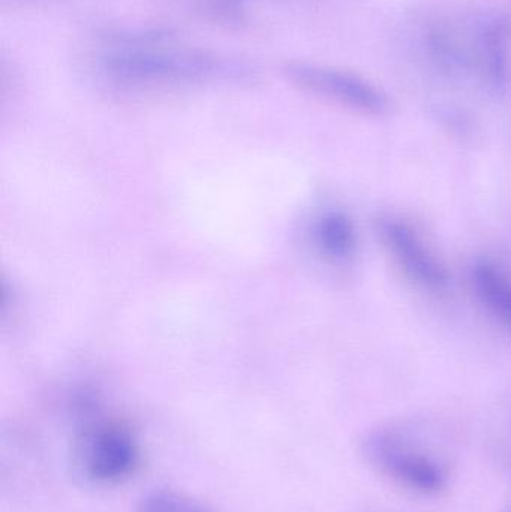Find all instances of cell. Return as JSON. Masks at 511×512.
Segmentation results:
<instances>
[{
    "instance_id": "1",
    "label": "cell",
    "mask_w": 511,
    "mask_h": 512,
    "mask_svg": "<svg viewBox=\"0 0 511 512\" xmlns=\"http://www.w3.org/2000/svg\"><path fill=\"white\" fill-rule=\"evenodd\" d=\"M72 465L93 486H119L134 477L140 468V442L122 424H90L75 439Z\"/></svg>"
},
{
    "instance_id": "2",
    "label": "cell",
    "mask_w": 511,
    "mask_h": 512,
    "mask_svg": "<svg viewBox=\"0 0 511 512\" xmlns=\"http://www.w3.org/2000/svg\"><path fill=\"white\" fill-rule=\"evenodd\" d=\"M216 65L221 63L206 53L158 47L123 48L108 54L104 59L108 74L119 80L137 83L203 77L212 74Z\"/></svg>"
},
{
    "instance_id": "3",
    "label": "cell",
    "mask_w": 511,
    "mask_h": 512,
    "mask_svg": "<svg viewBox=\"0 0 511 512\" xmlns=\"http://www.w3.org/2000/svg\"><path fill=\"white\" fill-rule=\"evenodd\" d=\"M287 75L297 86L351 110L372 116H381L389 111L390 102L386 93L353 72L315 63L294 62L287 66Z\"/></svg>"
},
{
    "instance_id": "4",
    "label": "cell",
    "mask_w": 511,
    "mask_h": 512,
    "mask_svg": "<svg viewBox=\"0 0 511 512\" xmlns=\"http://www.w3.org/2000/svg\"><path fill=\"white\" fill-rule=\"evenodd\" d=\"M380 234L399 267L417 285L429 291H441L449 285L446 267L410 225L401 219H381Z\"/></svg>"
},
{
    "instance_id": "5",
    "label": "cell",
    "mask_w": 511,
    "mask_h": 512,
    "mask_svg": "<svg viewBox=\"0 0 511 512\" xmlns=\"http://www.w3.org/2000/svg\"><path fill=\"white\" fill-rule=\"evenodd\" d=\"M369 453L378 465L422 493H435L443 487L441 469L429 457L416 453L393 435H378L369 442Z\"/></svg>"
},
{
    "instance_id": "6",
    "label": "cell",
    "mask_w": 511,
    "mask_h": 512,
    "mask_svg": "<svg viewBox=\"0 0 511 512\" xmlns=\"http://www.w3.org/2000/svg\"><path fill=\"white\" fill-rule=\"evenodd\" d=\"M510 24L504 15H491L482 23L477 39V57L485 80L494 90H503L510 80Z\"/></svg>"
},
{
    "instance_id": "7",
    "label": "cell",
    "mask_w": 511,
    "mask_h": 512,
    "mask_svg": "<svg viewBox=\"0 0 511 512\" xmlns=\"http://www.w3.org/2000/svg\"><path fill=\"white\" fill-rule=\"evenodd\" d=\"M473 285L489 312L511 330V282L491 262L480 261L473 268Z\"/></svg>"
},
{
    "instance_id": "8",
    "label": "cell",
    "mask_w": 511,
    "mask_h": 512,
    "mask_svg": "<svg viewBox=\"0 0 511 512\" xmlns=\"http://www.w3.org/2000/svg\"><path fill=\"white\" fill-rule=\"evenodd\" d=\"M426 50L435 65L447 72L467 68L468 56L455 33L447 27H432L426 36Z\"/></svg>"
},
{
    "instance_id": "9",
    "label": "cell",
    "mask_w": 511,
    "mask_h": 512,
    "mask_svg": "<svg viewBox=\"0 0 511 512\" xmlns=\"http://www.w3.org/2000/svg\"><path fill=\"white\" fill-rule=\"evenodd\" d=\"M318 240L326 254L333 258H347L356 246V231L347 216L329 213L321 219Z\"/></svg>"
},
{
    "instance_id": "10",
    "label": "cell",
    "mask_w": 511,
    "mask_h": 512,
    "mask_svg": "<svg viewBox=\"0 0 511 512\" xmlns=\"http://www.w3.org/2000/svg\"><path fill=\"white\" fill-rule=\"evenodd\" d=\"M138 512H210L194 499L173 492V490H156L141 499Z\"/></svg>"
}]
</instances>
